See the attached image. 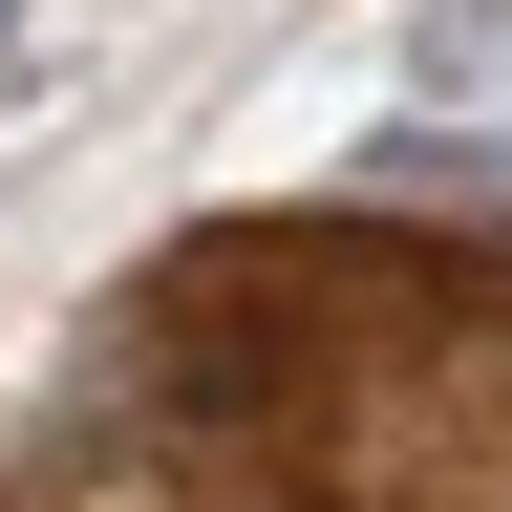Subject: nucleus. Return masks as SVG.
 <instances>
[{
    "mask_svg": "<svg viewBox=\"0 0 512 512\" xmlns=\"http://www.w3.org/2000/svg\"><path fill=\"white\" fill-rule=\"evenodd\" d=\"M0 43H22V0H0Z\"/></svg>",
    "mask_w": 512,
    "mask_h": 512,
    "instance_id": "f03ea898",
    "label": "nucleus"
},
{
    "mask_svg": "<svg viewBox=\"0 0 512 512\" xmlns=\"http://www.w3.org/2000/svg\"><path fill=\"white\" fill-rule=\"evenodd\" d=\"M363 192H448V214H512V150H470V128H384Z\"/></svg>",
    "mask_w": 512,
    "mask_h": 512,
    "instance_id": "f257e3e1",
    "label": "nucleus"
}]
</instances>
